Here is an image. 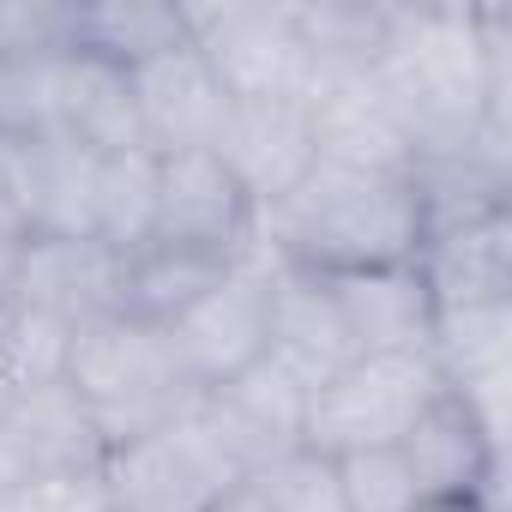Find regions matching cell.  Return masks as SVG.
Listing matches in <instances>:
<instances>
[{"label": "cell", "mask_w": 512, "mask_h": 512, "mask_svg": "<svg viewBox=\"0 0 512 512\" xmlns=\"http://www.w3.org/2000/svg\"><path fill=\"white\" fill-rule=\"evenodd\" d=\"M97 476L115 512H217L235 488H247V470L211 434L199 404L109 446Z\"/></svg>", "instance_id": "obj_3"}, {"label": "cell", "mask_w": 512, "mask_h": 512, "mask_svg": "<svg viewBox=\"0 0 512 512\" xmlns=\"http://www.w3.org/2000/svg\"><path fill=\"white\" fill-rule=\"evenodd\" d=\"M229 266L235 260H217V253H187V247L145 241L139 253H127V266H121V314H133L145 326H169L217 278H229Z\"/></svg>", "instance_id": "obj_21"}, {"label": "cell", "mask_w": 512, "mask_h": 512, "mask_svg": "<svg viewBox=\"0 0 512 512\" xmlns=\"http://www.w3.org/2000/svg\"><path fill=\"white\" fill-rule=\"evenodd\" d=\"M410 476L422 494H488L500 500V440L476 422V410L458 392H440L416 428L398 440Z\"/></svg>", "instance_id": "obj_16"}, {"label": "cell", "mask_w": 512, "mask_h": 512, "mask_svg": "<svg viewBox=\"0 0 512 512\" xmlns=\"http://www.w3.org/2000/svg\"><path fill=\"white\" fill-rule=\"evenodd\" d=\"M67 338H73V326H61V320L31 314V308L13 302L7 338H0V386H7V392L55 386L67 374Z\"/></svg>", "instance_id": "obj_25"}, {"label": "cell", "mask_w": 512, "mask_h": 512, "mask_svg": "<svg viewBox=\"0 0 512 512\" xmlns=\"http://www.w3.org/2000/svg\"><path fill=\"white\" fill-rule=\"evenodd\" d=\"M272 253V247H266ZM266 290H272V338H266V356L278 368H290L308 392L326 386L344 362H356V344L344 332V314L332 302V284L320 272H302V266H284L278 253L266 260Z\"/></svg>", "instance_id": "obj_14"}, {"label": "cell", "mask_w": 512, "mask_h": 512, "mask_svg": "<svg viewBox=\"0 0 512 512\" xmlns=\"http://www.w3.org/2000/svg\"><path fill=\"white\" fill-rule=\"evenodd\" d=\"M187 43V13L175 0H103V7H67V49L139 67L163 49Z\"/></svg>", "instance_id": "obj_20"}, {"label": "cell", "mask_w": 512, "mask_h": 512, "mask_svg": "<svg viewBox=\"0 0 512 512\" xmlns=\"http://www.w3.org/2000/svg\"><path fill=\"white\" fill-rule=\"evenodd\" d=\"M61 55L67 49H13V55H0V133H13V139L55 133Z\"/></svg>", "instance_id": "obj_24"}, {"label": "cell", "mask_w": 512, "mask_h": 512, "mask_svg": "<svg viewBox=\"0 0 512 512\" xmlns=\"http://www.w3.org/2000/svg\"><path fill=\"white\" fill-rule=\"evenodd\" d=\"M121 266L127 260L97 235H25L13 253L7 302L61 326H85L97 314H121Z\"/></svg>", "instance_id": "obj_10"}, {"label": "cell", "mask_w": 512, "mask_h": 512, "mask_svg": "<svg viewBox=\"0 0 512 512\" xmlns=\"http://www.w3.org/2000/svg\"><path fill=\"white\" fill-rule=\"evenodd\" d=\"M133 109H139V133L151 157H175V151H211L223 121H229V91L211 73V61L199 55V43H175L151 61H139L133 73Z\"/></svg>", "instance_id": "obj_11"}, {"label": "cell", "mask_w": 512, "mask_h": 512, "mask_svg": "<svg viewBox=\"0 0 512 512\" xmlns=\"http://www.w3.org/2000/svg\"><path fill=\"white\" fill-rule=\"evenodd\" d=\"M55 133L85 145L91 157H121V151H145L139 133V109H133V79L115 61L61 55V97H55Z\"/></svg>", "instance_id": "obj_18"}, {"label": "cell", "mask_w": 512, "mask_h": 512, "mask_svg": "<svg viewBox=\"0 0 512 512\" xmlns=\"http://www.w3.org/2000/svg\"><path fill=\"white\" fill-rule=\"evenodd\" d=\"M260 235V205L241 193V181L223 169L217 151H175L157 157V217L151 241L217 253V260H247Z\"/></svg>", "instance_id": "obj_7"}, {"label": "cell", "mask_w": 512, "mask_h": 512, "mask_svg": "<svg viewBox=\"0 0 512 512\" xmlns=\"http://www.w3.org/2000/svg\"><path fill=\"white\" fill-rule=\"evenodd\" d=\"M13 398H19V392H7V386H0V416H7V404H13Z\"/></svg>", "instance_id": "obj_32"}, {"label": "cell", "mask_w": 512, "mask_h": 512, "mask_svg": "<svg viewBox=\"0 0 512 512\" xmlns=\"http://www.w3.org/2000/svg\"><path fill=\"white\" fill-rule=\"evenodd\" d=\"M410 512H500V500H488V494H422Z\"/></svg>", "instance_id": "obj_29"}, {"label": "cell", "mask_w": 512, "mask_h": 512, "mask_svg": "<svg viewBox=\"0 0 512 512\" xmlns=\"http://www.w3.org/2000/svg\"><path fill=\"white\" fill-rule=\"evenodd\" d=\"M151 217H157V157L151 151L103 157V169H97V241L127 260V253H139L151 241Z\"/></svg>", "instance_id": "obj_23"}, {"label": "cell", "mask_w": 512, "mask_h": 512, "mask_svg": "<svg viewBox=\"0 0 512 512\" xmlns=\"http://www.w3.org/2000/svg\"><path fill=\"white\" fill-rule=\"evenodd\" d=\"M109 458V440L97 434L91 410L73 398L67 380L31 386L0 416V494H19L31 482L61 476H97Z\"/></svg>", "instance_id": "obj_8"}, {"label": "cell", "mask_w": 512, "mask_h": 512, "mask_svg": "<svg viewBox=\"0 0 512 512\" xmlns=\"http://www.w3.org/2000/svg\"><path fill=\"white\" fill-rule=\"evenodd\" d=\"M422 199L410 175H362L314 163L278 205L260 211V241L284 266L344 278L404 266L422 253Z\"/></svg>", "instance_id": "obj_1"}, {"label": "cell", "mask_w": 512, "mask_h": 512, "mask_svg": "<svg viewBox=\"0 0 512 512\" xmlns=\"http://www.w3.org/2000/svg\"><path fill=\"white\" fill-rule=\"evenodd\" d=\"M440 392H446V380H440V368H434L428 350H410V356H356L326 386L308 392L302 452L344 458V452L398 446Z\"/></svg>", "instance_id": "obj_4"}, {"label": "cell", "mask_w": 512, "mask_h": 512, "mask_svg": "<svg viewBox=\"0 0 512 512\" xmlns=\"http://www.w3.org/2000/svg\"><path fill=\"white\" fill-rule=\"evenodd\" d=\"M199 416L211 422V434L229 446V458L253 476H266L272 464L302 452V422H308V386L278 368L272 356H260L253 368H241L235 380L199 392Z\"/></svg>", "instance_id": "obj_9"}, {"label": "cell", "mask_w": 512, "mask_h": 512, "mask_svg": "<svg viewBox=\"0 0 512 512\" xmlns=\"http://www.w3.org/2000/svg\"><path fill=\"white\" fill-rule=\"evenodd\" d=\"M217 512H266V500H260V488L247 482V488H235V494H229V500H223Z\"/></svg>", "instance_id": "obj_30"}, {"label": "cell", "mask_w": 512, "mask_h": 512, "mask_svg": "<svg viewBox=\"0 0 512 512\" xmlns=\"http://www.w3.org/2000/svg\"><path fill=\"white\" fill-rule=\"evenodd\" d=\"M97 169L103 157L61 133L31 139V235H97Z\"/></svg>", "instance_id": "obj_22"}, {"label": "cell", "mask_w": 512, "mask_h": 512, "mask_svg": "<svg viewBox=\"0 0 512 512\" xmlns=\"http://www.w3.org/2000/svg\"><path fill=\"white\" fill-rule=\"evenodd\" d=\"M416 266L428 278L434 308H488L512 302V205L488 211L476 223L434 229L416 253Z\"/></svg>", "instance_id": "obj_17"}, {"label": "cell", "mask_w": 512, "mask_h": 512, "mask_svg": "<svg viewBox=\"0 0 512 512\" xmlns=\"http://www.w3.org/2000/svg\"><path fill=\"white\" fill-rule=\"evenodd\" d=\"M332 464V482H338V500L344 512H410L422 500L410 464L398 446H374V452H344V458H326Z\"/></svg>", "instance_id": "obj_26"}, {"label": "cell", "mask_w": 512, "mask_h": 512, "mask_svg": "<svg viewBox=\"0 0 512 512\" xmlns=\"http://www.w3.org/2000/svg\"><path fill=\"white\" fill-rule=\"evenodd\" d=\"M61 380L91 410V422L109 446H121V440H133V434L199 404V386L187 380L169 332L145 326L133 314H97V320L73 326Z\"/></svg>", "instance_id": "obj_2"}, {"label": "cell", "mask_w": 512, "mask_h": 512, "mask_svg": "<svg viewBox=\"0 0 512 512\" xmlns=\"http://www.w3.org/2000/svg\"><path fill=\"white\" fill-rule=\"evenodd\" d=\"M253 488H260L266 512H344L332 464L314 458V452H296V458L272 464L266 476H253Z\"/></svg>", "instance_id": "obj_27"}, {"label": "cell", "mask_w": 512, "mask_h": 512, "mask_svg": "<svg viewBox=\"0 0 512 512\" xmlns=\"http://www.w3.org/2000/svg\"><path fill=\"white\" fill-rule=\"evenodd\" d=\"M187 13V37L199 43V55L211 61V73L223 79V91L235 103H308L314 97V61L296 37L290 7H181Z\"/></svg>", "instance_id": "obj_5"}, {"label": "cell", "mask_w": 512, "mask_h": 512, "mask_svg": "<svg viewBox=\"0 0 512 512\" xmlns=\"http://www.w3.org/2000/svg\"><path fill=\"white\" fill-rule=\"evenodd\" d=\"M13 253H19V241L0 235V296H7V278H13Z\"/></svg>", "instance_id": "obj_31"}, {"label": "cell", "mask_w": 512, "mask_h": 512, "mask_svg": "<svg viewBox=\"0 0 512 512\" xmlns=\"http://www.w3.org/2000/svg\"><path fill=\"white\" fill-rule=\"evenodd\" d=\"M332 302L344 314V332L356 344V356H410L428 350L434 338V296L416 260L404 266H374V272H344L326 278Z\"/></svg>", "instance_id": "obj_15"}, {"label": "cell", "mask_w": 512, "mask_h": 512, "mask_svg": "<svg viewBox=\"0 0 512 512\" xmlns=\"http://www.w3.org/2000/svg\"><path fill=\"white\" fill-rule=\"evenodd\" d=\"M308 127H314V157L332 169H362V175H410L416 169V145H410L398 109L386 103V91L374 85V73L320 85L308 97Z\"/></svg>", "instance_id": "obj_12"}, {"label": "cell", "mask_w": 512, "mask_h": 512, "mask_svg": "<svg viewBox=\"0 0 512 512\" xmlns=\"http://www.w3.org/2000/svg\"><path fill=\"white\" fill-rule=\"evenodd\" d=\"M0 235H31V139L0 133Z\"/></svg>", "instance_id": "obj_28"}, {"label": "cell", "mask_w": 512, "mask_h": 512, "mask_svg": "<svg viewBox=\"0 0 512 512\" xmlns=\"http://www.w3.org/2000/svg\"><path fill=\"white\" fill-rule=\"evenodd\" d=\"M290 19L314 61V91L332 79L374 73L392 31V7H380V0H308V7H290Z\"/></svg>", "instance_id": "obj_19"}, {"label": "cell", "mask_w": 512, "mask_h": 512, "mask_svg": "<svg viewBox=\"0 0 512 512\" xmlns=\"http://www.w3.org/2000/svg\"><path fill=\"white\" fill-rule=\"evenodd\" d=\"M223 157V169L241 181V193L253 205H278L320 157H314V127H308V103L272 97V103H229V121L211 145Z\"/></svg>", "instance_id": "obj_13"}, {"label": "cell", "mask_w": 512, "mask_h": 512, "mask_svg": "<svg viewBox=\"0 0 512 512\" xmlns=\"http://www.w3.org/2000/svg\"><path fill=\"white\" fill-rule=\"evenodd\" d=\"M266 241L253 235V253L229 266V278H217L187 314H175L163 332L187 368V380L199 392L235 380L241 368H253L266 356V338H272V290H266Z\"/></svg>", "instance_id": "obj_6"}]
</instances>
